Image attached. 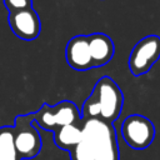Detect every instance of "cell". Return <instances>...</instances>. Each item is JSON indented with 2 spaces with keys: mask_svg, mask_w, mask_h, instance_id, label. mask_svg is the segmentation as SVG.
<instances>
[{
  "mask_svg": "<svg viewBox=\"0 0 160 160\" xmlns=\"http://www.w3.org/2000/svg\"><path fill=\"white\" fill-rule=\"evenodd\" d=\"M89 50L92 61V68L106 65L114 56L115 46L111 38L104 32H94L88 35Z\"/></svg>",
  "mask_w": 160,
  "mask_h": 160,
  "instance_id": "cell-9",
  "label": "cell"
},
{
  "mask_svg": "<svg viewBox=\"0 0 160 160\" xmlns=\"http://www.w3.org/2000/svg\"><path fill=\"white\" fill-rule=\"evenodd\" d=\"M121 135L130 148L142 150L154 141L155 126L148 118L139 114H132L124 119L121 124Z\"/></svg>",
  "mask_w": 160,
  "mask_h": 160,
  "instance_id": "cell-6",
  "label": "cell"
},
{
  "mask_svg": "<svg viewBox=\"0 0 160 160\" xmlns=\"http://www.w3.org/2000/svg\"><path fill=\"white\" fill-rule=\"evenodd\" d=\"M52 132H54L55 145L65 151L72 149L81 140V126H79V124L64 125L56 128Z\"/></svg>",
  "mask_w": 160,
  "mask_h": 160,
  "instance_id": "cell-10",
  "label": "cell"
},
{
  "mask_svg": "<svg viewBox=\"0 0 160 160\" xmlns=\"http://www.w3.org/2000/svg\"><path fill=\"white\" fill-rule=\"evenodd\" d=\"M2 4L9 12L32 8V0H2Z\"/></svg>",
  "mask_w": 160,
  "mask_h": 160,
  "instance_id": "cell-13",
  "label": "cell"
},
{
  "mask_svg": "<svg viewBox=\"0 0 160 160\" xmlns=\"http://www.w3.org/2000/svg\"><path fill=\"white\" fill-rule=\"evenodd\" d=\"M34 112L18 115L12 126L14 145L21 159H32L39 155L42 142L41 136L32 124Z\"/></svg>",
  "mask_w": 160,
  "mask_h": 160,
  "instance_id": "cell-4",
  "label": "cell"
},
{
  "mask_svg": "<svg viewBox=\"0 0 160 160\" xmlns=\"http://www.w3.org/2000/svg\"><path fill=\"white\" fill-rule=\"evenodd\" d=\"M65 58L69 66L76 71H86L92 69L88 35H76L71 38L65 48Z\"/></svg>",
  "mask_w": 160,
  "mask_h": 160,
  "instance_id": "cell-8",
  "label": "cell"
},
{
  "mask_svg": "<svg viewBox=\"0 0 160 160\" xmlns=\"http://www.w3.org/2000/svg\"><path fill=\"white\" fill-rule=\"evenodd\" d=\"M8 21L12 34L21 40L31 41L40 35L41 21L32 8L9 12Z\"/></svg>",
  "mask_w": 160,
  "mask_h": 160,
  "instance_id": "cell-7",
  "label": "cell"
},
{
  "mask_svg": "<svg viewBox=\"0 0 160 160\" xmlns=\"http://www.w3.org/2000/svg\"><path fill=\"white\" fill-rule=\"evenodd\" d=\"M0 160H21L14 145L12 126L0 128Z\"/></svg>",
  "mask_w": 160,
  "mask_h": 160,
  "instance_id": "cell-11",
  "label": "cell"
},
{
  "mask_svg": "<svg viewBox=\"0 0 160 160\" xmlns=\"http://www.w3.org/2000/svg\"><path fill=\"white\" fill-rule=\"evenodd\" d=\"M160 59V36L148 35L139 40L129 56V69L134 76L146 74Z\"/></svg>",
  "mask_w": 160,
  "mask_h": 160,
  "instance_id": "cell-5",
  "label": "cell"
},
{
  "mask_svg": "<svg viewBox=\"0 0 160 160\" xmlns=\"http://www.w3.org/2000/svg\"><path fill=\"white\" fill-rule=\"evenodd\" d=\"M81 139L91 149L94 160H119L116 131L111 122L101 119L82 120Z\"/></svg>",
  "mask_w": 160,
  "mask_h": 160,
  "instance_id": "cell-2",
  "label": "cell"
},
{
  "mask_svg": "<svg viewBox=\"0 0 160 160\" xmlns=\"http://www.w3.org/2000/svg\"><path fill=\"white\" fill-rule=\"evenodd\" d=\"M81 115L75 102L62 100L54 106L44 102L38 111L34 112V124H38L46 131H54L56 128L80 124Z\"/></svg>",
  "mask_w": 160,
  "mask_h": 160,
  "instance_id": "cell-3",
  "label": "cell"
},
{
  "mask_svg": "<svg viewBox=\"0 0 160 160\" xmlns=\"http://www.w3.org/2000/svg\"><path fill=\"white\" fill-rule=\"evenodd\" d=\"M124 95L119 85L110 78H100L90 96L85 100L81 109V120L101 119L106 122H114L121 112Z\"/></svg>",
  "mask_w": 160,
  "mask_h": 160,
  "instance_id": "cell-1",
  "label": "cell"
},
{
  "mask_svg": "<svg viewBox=\"0 0 160 160\" xmlns=\"http://www.w3.org/2000/svg\"><path fill=\"white\" fill-rule=\"evenodd\" d=\"M71 160H94V155L89 145L81 139L72 149L69 150Z\"/></svg>",
  "mask_w": 160,
  "mask_h": 160,
  "instance_id": "cell-12",
  "label": "cell"
}]
</instances>
